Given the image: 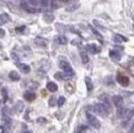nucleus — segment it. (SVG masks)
<instances>
[{"label":"nucleus","instance_id":"nucleus-10","mask_svg":"<svg viewBox=\"0 0 134 133\" xmlns=\"http://www.w3.org/2000/svg\"><path fill=\"white\" fill-rule=\"evenodd\" d=\"M35 43H36V46H38V47H47V40L46 38H43V37H36L35 38Z\"/></svg>","mask_w":134,"mask_h":133},{"label":"nucleus","instance_id":"nucleus-5","mask_svg":"<svg viewBox=\"0 0 134 133\" xmlns=\"http://www.w3.org/2000/svg\"><path fill=\"white\" fill-rule=\"evenodd\" d=\"M47 0H29V4L33 8H42V6H46L47 5Z\"/></svg>","mask_w":134,"mask_h":133},{"label":"nucleus","instance_id":"nucleus-18","mask_svg":"<svg viewBox=\"0 0 134 133\" xmlns=\"http://www.w3.org/2000/svg\"><path fill=\"white\" fill-rule=\"evenodd\" d=\"M9 78L11 79V80L14 81H17V80H20V75H19V73L17 72H10V74H9Z\"/></svg>","mask_w":134,"mask_h":133},{"label":"nucleus","instance_id":"nucleus-1","mask_svg":"<svg viewBox=\"0 0 134 133\" xmlns=\"http://www.w3.org/2000/svg\"><path fill=\"white\" fill-rule=\"evenodd\" d=\"M91 111L92 112H95L96 115H100V116L102 117H106L108 113H110V111L106 109L105 105L102 104V102H100V104H96V105H93L92 107H91Z\"/></svg>","mask_w":134,"mask_h":133},{"label":"nucleus","instance_id":"nucleus-7","mask_svg":"<svg viewBox=\"0 0 134 133\" xmlns=\"http://www.w3.org/2000/svg\"><path fill=\"white\" fill-rule=\"evenodd\" d=\"M1 122H3V126L6 129L11 126V118H10V116H9L8 113H3L1 115Z\"/></svg>","mask_w":134,"mask_h":133},{"label":"nucleus","instance_id":"nucleus-35","mask_svg":"<svg viewBox=\"0 0 134 133\" xmlns=\"http://www.w3.org/2000/svg\"><path fill=\"white\" fill-rule=\"evenodd\" d=\"M59 1H62V3H68L69 0H59Z\"/></svg>","mask_w":134,"mask_h":133},{"label":"nucleus","instance_id":"nucleus-2","mask_svg":"<svg viewBox=\"0 0 134 133\" xmlns=\"http://www.w3.org/2000/svg\"><path fill=\"white\" fill-rule=\"evenodd\" d=\"M86 118H87V121H89V123L91 126H92L93 128L98 129L100 127H101V123H100V121H98V118L95 115H92V113L87 112V115H86Z\"/></svg>","mask_w":134,"mask_h":133},{"label":"nucleus","instance_id":"nucleus-36","mask_svg":"<svg viewBox=\"0 0 134 133\" xmlns=\"http://www.w3.org/2000/svg\"><path fill=\"white\" fill-rule=\"evenodd\" d=\"M1 46H3V44H1V42H0V47H1Z\"/></svg>","mask_w":134,"mask_h":133},{"label":"nucleus","instance_id":"nucleus-24","mask_svg":"<svg viewBox=\"0 0 134 133\" xmlns=\"http://www.w3.org/2000/svg\"><path fill=\"white\" fill-rule=\"evenodd\" d=\"M57 41H58V43H60V44H65L66 42H68L66 37H64V36H59V37L57 38Z\"/></svg>","mask_w":134,"mask_h":133},{"label":"nucleus","instance_id":"nucleus-19","mask_svg":"<svg viewBox=\"0 0 134 133\" xmlns=\"http://www.w3.org/2000/svg\"><path fill=\"white\" fill-rule=\"evenodd\" d=\"M22 110H24V104H22L21 101H17L15 107H14V111H15V112H21Z\"/></svg>","mask_w":134,"mask_h":133},{"label":"nucleus","instance_id":"nucleus-20","mask_svg":"<svg viewBox=\"0 0 134 133\" xmlns=\"http://www.w3.org/2000/svg\"><path fill=\"white\" fill-rule=\"evenodd\" d=\"M85 83H86V88H87V91H91L93 89V85H92V81H91V79H90L89 77L85 78Z\"/></svg>","mask_w":134,"mask_h":133},{"label":"nucleus","instance_id":"nucleus-29","mask_svg":"<svg viewBox=\"0 0 134 133\" xmlns=\"http://www.w3.org/2000/svg\"><path fill=\"white\" fill-rule=\"evenodd\" d=\"M55 78H57V79H63V73H57V74H55Z\"/></svg>","mask_w":134,"mask_h":133},{"label":"nucleus","instance_id":"nucleus-22","mask_svg":"<svg viewBox=\"0 0 134 133\" xmlns=\"http://www.w3.org/2000/svg\"><path fill=\"white\" fill-rule=\"evenodd\" d=\"M43 20H44L46 22H52V21L54 20V16H53V15H49V14H46L44 16H43Z\"/></svg>","mask_w":134,"mask_h":133},{"label":"nucleus","instance_id":"nucleus-11","mask_svg":"<svg viewBox=\"0 0 134 133\" xmlns=\"http://www.w3.org/2000/svg\"><path fill=\"white\" fill-rule=\"evenodd\" d=\"M86 49H87L90 53H93V54H95V53H98V52H100V48H98L96 44H93V43L87 44V46H86Z\"/></svg>","mask_w":134,"mask_h":133},{"label":"nucleus","instance_id":"nucleus-9","mask_svg":"<svg viewBox=\"0 0 134 133\" xmlns=\"http://www.w3.org/2000/svg\"><path fill=\"white\" fill-rule=\"evenodd\" d=\"M117 81L121 85H123V86H127V85L129 84V79H128V77L122 75V74H118L117 75Z\"/></svg>","mask_w":134,"mask_h":133},{"label":"nucleus","instance_id":"nucleus-8","mask_svg":"<svg viewBox=\"0 0 134 133\" xmlns=\"http://www.w3.org/2000/svg\"><path fill=\"white\" fill-rule=\"evenodd\" d=\"M112 102H113V105L116 107H122L123 106V97L119 96V95H114L112 97Z\"/></svg>","mask_w":134,"mask_h":133},{"label":"nucleus","instance_id":"nucleus-17","mask_svg":"<svg viewBox=\"0 0 134 133\" xmlns=\"http://www.w3.org/2000/svg\"><path fill=\"white\" fill-rule=\"evenodd\" d=\"M114 42H117V43H122V42H127V38L124 36H122V35H114L113 37Z\"/></svg>","mask_w":134,"mask_h":133},{"label":"nucleus","instance_id":"nucleus-26","mask_svg":"<svg viewBox=\"0 0 134 133\" xmlns=\"http://www.w3.org/2000/svg\"><path fill=\"white\" fill-rule=\"evenodd\" d=\"M64 102H65V99L63 96H60L59 99H58V106H63L64 105Z\"/></svg>","mask_w":134,"mask_h":133},{"label":"nucleus","instance_id":"nucleus-23","mask_svg":"<svg viewBox=\"0 0 134 133\" xmlns=\"http://www.w3.org/2000/svg\"><path fill=\"white\" fill-rule=\"evenodd\" d=\"M80 57H81L82 63H87V62H89V57H87V54H86L85 52H81V53H80Z\"/></svg>","mask_w":134,"mask_h":133},{"label":"nucleus","instance_id":"nucleus-32","mask_svg":"<svg viewBox=\"0 0 134 133\" xmlns=\"http://www.w3.org/2000/svg\"><path fill=\"white\" fill-rule=\"evenodd\" d=\"M130 133H134V122L132 123V127H130Z\"/></svg>","mask_w":134,"mask_h":133},{"label":"nucleus","instance_id":"nucleus-31","mask_svg":"<svg viewBox=\"0 0 134 133\" xmlns=\"http://www.w3.org/2000/svg\"><path fill=\"white\" fill-rule=\"evenodd\" d=\"M24 30H25V27H17V28H16L17 32H21V31H24Z\"/></svg>","mask_w":134,"mask_h":133},{"label":"nucleus","instance_id":"nucleus-16","mask_svg":"<svg viewBox=\"0 0 134 133\" xmlns=\"http://www.w3.org/2000/svg\"><path fill=\"white\" fill-rule=\"evenodd\" d=\"M19 69H20L22 73H25V74H27V73H30V67L27 64H25V63H19Z\"/></svg>","mask_w":134,"mask_h":133},{"label":"nucleus","instance_id":"nucleus-27","mask_svg":"<svg viewBox=\"0 0 134 133\" xmlns=\"http://www.w3.org/2000/svg\"><path fill=\"white\" fill-rule=\"evenodd\" d=\"M53 8H58V0H49Z\"/></svg>","mask_w":134,"mask_h":133},{"label":"nucleus","instance_id":"nucleus-3","mask_svg":"<svg viewBox=\"0 0 134 133\" xmlns=\"http://www.w3.org/2000/svg\"><path fill=\"white\" fill-rule=\"evenodd\" d=\"M59 67H60L62 69H63V72L64 73H69V74H74L73 69H71V67H70V64L68 63L66 61H64V59H62L60 62H59Z\"/></svg>","mask_w":134,"mask_h":133},{"label":"nucleus","instance_id":"nucleus-33","mask_svg":"<svg viewBox=\"0 0 134 133\" xmlns=\"http://www.w3.org/2000/svg\"><path fill=\"white\" fill-rule=\"evenodd\" d=\"M66 90H68V91H73L74 89H73V88H70L69 85H68V86H66Z\"/></svg>","mask_w":134,"mask_h":133},{"label":"nucleus","instance_id":"nucleus-34","mask_svg":"<svg viewBox=\"0 0 134 133\" xmlns=\"http://www.w3.org/2000/svg\"><path fill=\"white\" fill-rule=\"evenodd\" d=\"M38 122H46L44 118H38Z\"/></svg>","mask_w":134,"mask_h":133},{"label":"nucleus","instance_id":"nucleus-12","mask_svg":"<svg viewBox=\"0 0 134 133\" xmlns=\"http://www.w3.org/2000/svg\"><path fill=\"white\" fill-rule=\"evenodd\" d=\"M110 57L111 59L114 62H118L119 59H121V54H119V52H117V51H110Z\"/></svg>","mask_w":134,"mask_h":133},{"label":"nucleus","instance_id":"nucleus-28","mask_svg":"<svg viewBox=\"0 0 134 133\" xmlns=\"http://www.w3.org/2000/svg\"><path fill=\"white\" fill-rule=\"evenodd\" d=\"M49 105H51V106H54V105H55V99H54V97H52V99L49 100Z\"/></svg>","mask_w":134,"mask_h":133},{"label":"nucleus","instance_id":"nucleus-13","mask_svg":"<svg viewBox=\"0 0 134 133\" xmlns=\"http://www.w3.org/2000/svg\"><path fill=\"white\" fill-rule=\"evenodd\" d=\"M24 97H25V100H27V101H33L36 99V94L32 93V91H26L24 94Z\"/></svg>","mask_w":134,"mask_h":133},{"label":"nucleus","instance_id":"nucleus-14","mask_svg":"<svg viewBox=\"0 0 134 133\" xmlns=\"http://www.w3.org/2000/svg\"><path fill=\"white\" fill-rule=\"evenodd\" d=\"M47 89H48L51 93H55V91L58 90V86H57L55 83H53V81H48V83H47Z\"/></svg>","mask_w":134,"mask_h":133},{"label":"nucleus","instance_id":"nucleus-25","mask_svg":"<svg viewBox=\"0 0 134 133\" xmlns=\"http://www.w3.org/2000/svg\"><path fill=\"white\" fill-rule=\"evenodd\" d=\"M1 94H3V100L4 101L8 100V93H6V89H1Z\"/></svg>","mask_w":134,"mask_h":133},{"label":"nucleus","instance_id":"nucleus-30","mask_svg":"<svg viewBox=\"0 0 134 133\" xmlns=\"http://www.w3.org/2000/svg\"><path fill=\"white\" fill-rule=\"evenodd\" d=\"M0 36H1V37L5 36V31H4V30H3L1 27H0Z\"/></svg>","mask_w":134,"mask_h":133},{"label":"nucleus","instance_id":"nucleus-15","mask_svg":"<svg viewBox=\"0 0 134 133\" xmlns=\"http://www.w3.org/2000/svg\"><path fill=\"white\" fill-rule=\"evenodd\" d=\"M9 21H10V16L8 14H5V12L0 14V25H4L6 22H9Z\"/></svg>","mask_w":134,"mask_h":133},{"label":"nucleus","instance_id":"nucleus-6","mask_svg":"<svg viewBox=\"0 0 134 133\" xmlns=\"http://www.w3.org/2000/svg\"><path fill=\"white\" fill-rule=\"evenodd\" d=\"M133 116H134V110H127V112H126V115H124V117H123L122 120H123V126L126 127L127 126V123L133 118Z\"/></svg>","mask_w":134,"mask_h":133},{"label":"nucleus","instance_id":"nucleus-4","mask_svg":"<svg viewBox=\"0 0 134 133\" xmlns=\"http://www.w3.org/2000/svg\"><path fill=\"white\" fill-rule=\"evenodd\" d=\"M100 101H101L102 104L105 105V107H106V109H107V110H108V111H110V112H111V110H112V106H111L110 97L107 96L106 94H103V95H101V96H100Z\"/></svg>","mask_w":134,"mask_h":133},{"label":"nucleus","instance_id":"nucleus-21","mask_svg":"<svg viewBox=\"0 0 134 133\" xmlns=\"http://www.w3.org/2000/svg\"><path fill=\"white\" fill-rule=\"evenodd\" d=\"M126 112H127V109H124V107H118V111H117V115H118V117L119 118H123L124 117V115H126Z\"/></svg>","mask_w":134,"mask_h":133}]
</instances>
